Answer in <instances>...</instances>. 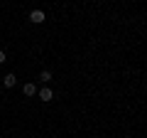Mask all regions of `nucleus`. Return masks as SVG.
Here are the masks:
<instances>
[{"label": "nucleus", "mask_w": 147, "mask_h": 138, "mask_svg": "<svg viewBox=\"0 0 147 138\" xmlns=\"http://www.w3.org/2000/svg\"><path fill=\"white\" fill-rule=\"evenodd\" d=\"M0 64H5V52L0 49Z\"/></svg>", "instance_id": "nucleus-6"}, {"label": "nucleus", "mask_w": 147, "mask_h": 138, "mask_svg": "<svg viewBox=\"0 0 147 138\" xmlns=\"http://www.w3.org/2000/svg\"><path fill=\"white\" fill-rule=\"evenodd\" d=\"M22 91H25V96H34L37 94V86L34 84H25V86H22Z\"/></svg>", "instance_id": "nucleus-5"}, {"label": "nucleus", "mask_w": 147, "mask_h": 138, "mask_svg": "<svg viewBox=\"0 0 147 138\" xmlns=\"http://www.w3.org/2000/svg\"><path fill=\"white\" fill-rule=\"evenodd\" d=\"M44 20H47V17H44V10H39V8L30 12V22H32V25H42Z\"/></svg>", "instance_id": "nucleus-1"}, {"label": "nucleus", "mask_w": 147, "mask_h": 138, "mask_svg": "<svg viewBox=\"0 0 147 138\" xmlns=\"http://www.w3.org/2000/svg\"><path fill=\"white\" fill-rule=\"evenodd\" d=\"M37 96H39V99H42V101H44V104H47V101H52V99H54V91H52V89H49V86H47V84H44V86H42V89H37Z\"/></svg>", "instance_id": "nucleus-2"}, {"label": "nucleus", "mask_w": 147, "mask_h": 138, "mask_svg": "<svg viewBox=\"0 0 147 138\" xmlns=\"http://www.w3.org/2000/svg\"><path fill=\"white\" fill-rule=\"evenodd\" d=\"M52 69H42V74H39V79H42V84H47V81H52Z\"/></svg>", "instance_id": "nucleus-4"}, {"label": "nucleus", "mask_w": 147, "mask_h": 138, "mask_svg": "<svg viewBox=\"0 0 147 138\" xmlns=\"http://www.w3.org/2000/svg\"><path fill=\"white\" fill-rule=\"evenodd\" d=\"M3 84H5V89H12V86L17 84V77L10 72V74H5V77H3Z\"/></svg>", "instance_id": "nucleus-3"}]
</instances>
